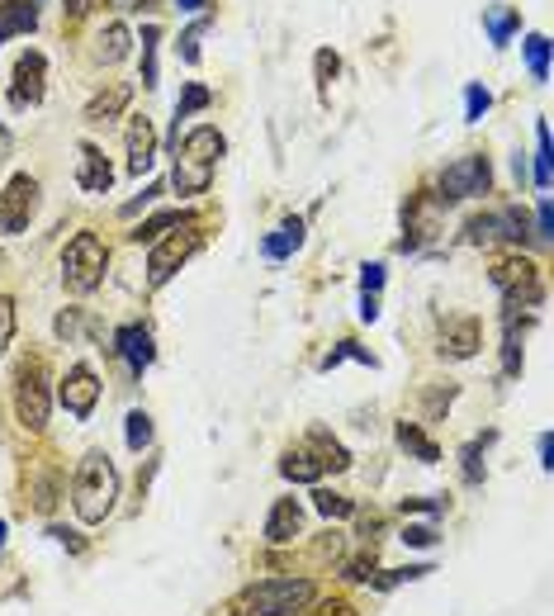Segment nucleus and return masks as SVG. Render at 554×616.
Instances as JSON below:
<instances>
[{
  "label": "nucleus",
  "instance_id": "obj_16",
  "mask_svg": "<svg viewBox=\"0 0 554 616\" xmlns=\"http://www.w3.org/2000/svg\"><path fill=\"white\" fill-rule=\"evenodd\" d=\"M128 171L133 176H147L152 171V162H157V128H152V119H128Z\"/></svg>",
  "mask_w": 554,
  "mask_h": 616
},
{
  "label": "nucleus",
  "instance_id": "obj_31",
  "mask_svg": "<svg viewBox=\"0 0 554 616\" xmlns=\"http://www.w3.org/2000/svg\"><path fill=\"white\" fill-rule=\"evenodd\" d=\"M493 441H498V432H483L460 451V474H465V484H483V446H493Z\"/></svg>",
  "mask_w": 554,
  "mask_h": 616
},
{
  "label": "nucleus",
  "instance_id": "obj_1",
  "mask_svg": "<svg viewBox=\"0 0 554 616\" xmlns=\"http://www.w3.org/2000/svg\"><path fill=\"white\" fill-rule=\"evenodd\" d=\"M223 152H228V138H223L214 124H199V128H190V133L180 138L176 143V171H171V190H176L180 200H190V195H204V190H209L214 166L223 162Z\"/></svg>",
  "mask_w": 554,
  "mask_h": 616
},
{
  "label": "nucleus",
  "instance_id": "obj_17",
  "mask_svg": "<svg viewBox=\"0 0 554 616\" xmlns=\"http://www.w3.org/2000/svg\"><path fill=\"white\" fill-rule=\"evenodd\" d=\"M128 100H133V86H128V81H109L105 91H95L86 100V114H81V119H86V124H114L128 109Z\"/></svg>",
  "mask_w": 554,
  "mask_h": 616
},
{
  "label": "nucleus",
  "instance_id": "obj_32",
  "mask_svg": "<svg viewBox=\"0 0 554 616\" xmlns=\"http://www.w3.org/2000/svg\"><path fill=\"white\" fill-rule=\"evenodd\" d=\"M465 242L469 247H493V242H502V218L498 214H474L465 223Z\"/></svg>",
  "mask_w": 554,
  "mask_h": 616
},
{
  "label": "nucleus",
  "instance_id": "obj_8",
  "mask_svg": "<svg viewBox=\"0 0 554 616\" xmlns=\"http://www.w3.org/2000/svg\"><path fill=\"white\" fill-rule=\"evenodd\" d=\"M15 413L29 432H43L48 427V413H53V394H48V370L43 361H24L15 380Z\"/></svg>",
  "mask_w": 554,
  "mask_h": 616
},
{
  "label": "nucleus",
  "instance_id": "obj_19",
  "mask_svg": "<svg viewBox=\"0 0 554 616\" xmlns=\"http://www.w3.org/2000/svg\"><path fill=\"white\" fill-rule=\"evenodd\" d=\"M38 29V0H0V48Z\"/></svg>",
  "mask_w": 554,
  "mask_h": 616
},
{
  "label": "nucleus",
  "instance_id": "obj_18",
  "mask_svg": "<svg viewBox=\"0 0 554 616\" xmlns=\"http://www.w3.org/2000/svg\"><path fill=\"white\" fill-rule=\"evenodd\" d=\"M76 185L86 190V195H105L109 185H114V166L105 162V152L95 143H81V166H76Z\"/></svg>",
  "mask_w": 554,
  "mask_h": 616
},
{
  "label": "nucleus",
  "instance_id": "obj_37",
  "mask_svg": "<svg viewBox=\"0 0 554 616\" xmlns=\"http://www.w3.org/2000/svg\"><path fill=\"white\" fill-rule=\"evenodd\" d=\"M209 24H214V19H209V15H199L195 24H190V29H185V34H180V43H176L180 62H190V67H195V62H199V38L209 34Z\"/></svg>",
  "mask_w": 554,
  "mask_h": 616
},
{
  "label": "nucleus",
  "instance_id": "obj_20",
  "mask_svg": "<svg viewBox=\"0 0 554 616\" xmlns=\"http://www.w3.org/2000/svg\"><path fill=\"white\" fill-rule=\"evenodd\" d=\"M280 474H285L289 484H322L327 465H322V455L313 446H294V451L280 455Z\"/></svg>",
  "mask_w": 554,
  "mask_h": 616
},
{
  "label": "nucleus",
  "instance_id": "obj_7",
  "mask_svg": "<svg viewBox=\"0 0 554 616\" xmlns=\"http://www.w3.org/2000/svg\"><path fill=\"white\" fill-rule=\"evenodd\" d=\"M199 247H204V233H199L195 223H185V233L176 228V233L157 237V242H152V256H147V285L161 290V285H166V280H171V275H176L180 266L199 252Z\"/></svg>",
  "mask_w": 554,
  "mask_h": 616
},
{
  "label": "nucleus",
  "instance_id": "obj_6",
  "mask_svg": "<svg viewBox=\"0 0 554 616\" xmlns=\"http://www.w3.org/2000/svg\"><path fill=\"white\" fill-rule=\"evenodd\" d=\"M493 290L502 294V308H540L545 304V280L540 271L526 261V256H512V261H498L493 266Z\"/></svg>",
  "mask_w": 554,
  "mask_h": 616
},
{
  "label": "nucleus",
  "instance_id": "obj_42",
  "mask_svg": "<svg viewBox=\"0 0 554 616\" xmlns=\"http://www.w3.org/2000/svg\"><path fill=\"white\" fill-rule=\"evenodd\" d=\"M398 541L408 545V550H431V545H436V526L431 522H408L403 531H398Z\"/></svg>",
  "mask_w": 554,
  "mask_h": 616
},
{
  "label": "nucleus",
  "instance_id": "obj_22",
  "mask_svg": "<svg viewBox=\"0 0 554 616\" xmlns=\"http://www.w3.org/2000/svg\"><path fill=\"white\" fill-rule=\"evenodd\" d=\"M128 48H133V29H128L124 19H114V24H105L100 38H95V62L114 67V62H124L128 57Z\"/></svg>",
  "mask_w": 554,
  "mask_h": 616
},
{
  "label": "nucleus",
  "instance_id": "obj_23",
  "mask_svg": "<svg viewBox=\"0 0 554 616\" xmlns=\"http://www.w3.org/2000/svg\"><path fill=\"white\" fill-rule=\"evenodd\" d=\"M185 223H195V214H190V209H161V214L143 218V223H138L128 237H133V242H157V237L176 233V228H185Z\"/></svg>",
  "mask_w": 554,
  "mask_h": 616
},
{
  "label": "nucleus",
  "instance_id": "obj_55",
  "mask_svg": "<svg viewBox=\"0 0 554 616\" xmlns=\"http://www.w3.org/2000/svg\"><path fill=\"white\" fill-rule=\"evenodd\" d=\"M10 147H15V138H10V128L0 124V162H5V157H10Z\"/></svg>",
  "mask_w": 554,
  "mask_h": 616
},
{
  "label": "nucleus",
  "instance_id": "obj_27",
  "mask_svg": "<svg viewBox=\"0 0 554 616\" xmlns=\"http://www.w3.org/2000/svg\"><path fill=\"white\" fill-rule=\"evenodd\" d=\"M308 446H313V451L322 455V465H327V470H332V474L351 470V451H346V446H341V441H337V436H332V432H322V427H313V432H308Z\"/></svg>",
  "mask_w": 554,
  "mask_h": 616
},
{
  "label": "nucleus",
  "instance_id": "obj_47",
  "mask_svg": "<svg viewBox=\"0 0 554 616\" xmlns=\"http://www.w3.org/2000/svg\"><path fill=\"white\" fill-rule=\"evenodd\" d=\"M34 489V508L38 512H53V503H57V484L53 479H38V484H29Z\"/></svg>",
  "mask_w": 554,
  "mask_h": 616
},
{
  "label": "nucleus",
  "instance_id": "obj_28",
  "mask_svg": "<svg viewBox=\"0 0 554 616\" xmlns=\"http://www.w3.org/2000/svg\"><path fill=\"white\" fill-rule=\"evenodd\" d=\"M152 436H157V427H152V413L147 408H133V413L124 417V441L133 455H143L147 446H152Z\"/></svg>",
  "mask_w": 554,
  "mask_h": 616
},
{
  "label": "nucleus",
  "instance_id": "obj_4",
  "mask_svg": "<svg viewBox=\"0 0 554 616\" xmlns=\"http://www.w3.org/2000/svg\"><path fill=\"white\" fill-rule=\"evenodd\" d=\"M313 598H318L313 579H294V574L256 579L247 593H242V602H247L256 616H294V612H304Z\"/></svg>",
  "mask_w": 554,
  "mask_h": 616
},
{
  "label": "nucleus",
  "instance_id": "obj_12",
  "mask_svg": "<svg viewBox=\"0 0 554 616\" xmlns=\"http://www.w3.org/2000/svg\"><path fill=\"white\" fill-rule=\"evenodd\" d=\"M114 356L128 365V375L133 380H143L152 361H157V346H152V327L147 323H124L114 332Z\"/></svg>",
  "mask_w": 554,
  "mask_h": 616
},
{
  "label": "nucleus",
  "instance_id": "obj_49",
  "mask_svg": "<svg viewBox=\"0 0 554 616\" xmlns=\"http://www.w3.org/2000/svg\"><path fill=\"white\" fill-rule=\"evenodd\" d=\"M161 190H166V185H161V181H152V185H143V195H138V200H128V204H124V209H119V214H124V218H133V214H138V209H147V204H152V200H157V195H161Z\"/></svg>",
  "mask_w": 554,
  "mask_h": 616
},
{
  "label": "nucleus",
  "instance_id": "obj_29",
  "mask_svg": "<svg viewBox=\"0 0 554 616\" xmlns=\"http://www.w3.org/2000/svg\"><path fill=\"white\" fill-rule=\"evenodd\" d=\"M498 218H502V242H512V247H526V242H531V214H526L521 204H502Z\"/></svg>",
  "mask_w": 554,
  "mask_h": 616
},
{
  "label": "nucleus",
  "instance_id": "obj_11",
  "mask_svg": "<svg viewBox=\"0 0 554 616\" xmlns=\"http://www.w3.org/2000/svg\"><path fill=\"white\" fill-rule=\"evenodd\" d=\"M43 81H48V57L38 48L19 53L15 72H10V109H34L43 100Z\"/></svg>",
  "mask_w": 554,
  "mask_h": 616
},
{
  "label": "nucleus",
  "instance_id": "obj_39",
  "mask_svg": "<svg viewBox=\"0 0 554 616\" xmlns=\"http://www.w3.org/2000/svg\"><path fill=\"white\" fill-rule=\"evenodd\" d=\"M313 72H318V95L327 100V91H332V81H337V72H341V57L332 53V48H322V53L313 57Z\"/></svg>",
  "mask_w": 554,
  "mask_h": 616
},
{
  "label": "nucleus",
  "instance_id": "obj_35",
  "mask_svg": "<svg viewBox=\"0 0 554 616\" xmlns=\"http://www.w3.org/2000/svg\"><path fill=\"white\" fill-rule=\"evenodd\" d=\"M157 48H161V29H157V24H143V86H147V91H157V86H161Z\"/></svg>",
  "mask_w": 554,
  "mask_h": 616
},
{
  "label": "nucleus",
  "instance_id": "obj_15",
  "mask_svg": "<svg viewBox=\"0 0 554 616\" xmlns=\"http://www.w3.org/2000/svg\"><path fill=\"white\" fill-rule=\"evenodd\" d=\"M526 327H536V313L502 308V375H521V337Z\"/></svg>",
  "mask_w": 554,
  "mask_h": 616
},
{
  "label": "nucleus",
  "instance_id": "obj_5",
  "mask_svg": "<svg viewBox=\"0 0 554 616\" xmlns=\"http://www.w3.org/2000/svg\"><path fill=\"white\" fill-rule=\"evenodd\" d=\"M436 190H441V195H431L436 204L479 200V195H488V190H493V166H488V157H483V152H469V157H460V162H450L446 171H441Z\"/></svg>",
  "mask_w": 554,
  "mask_h": 616
},
{
  "label": "nucleus",
  "instance_id": "obj_51",
  "mask_svg": "<svg viewBox=\"0 0 554 616\" xmlns=\"http://www.w3.org/2000/svg\"><path fill=\"white\" fill-rule=\"evenodd\" d=\"M57 337H67V342L81 337V308H67V313L57 318Z\"/></svg>",
  "mask_w": 554,
  "mask_h": 616
},
{
  "label": "nucleus",
  "instance_id": "obj_40",
  "mask_svg": "<svg viewBox=\"0 0 554 616\" xmlns=\"http://www.w3.org/2000/svg\"><path fill=\"white\" fill-rule=\"evenodd\" d=\"M536 138H540V147H536V190H550V124H545V119L536 124Z\"/></svg>",
  "mask_w": 554,
  "mask_h": 616
},
{
  "label": "nucleus",
  "instance_id": "obj_26",
  "mask_svg": "<svg viewBox=\"0 0 554 616\" xmlns=\"http://www.w3.org/2000/svg\"><path fill=\"white\" fill-rule=\"evenodd\" d=\"M483 29H488V38H493V48H507L512 34L521 29V15L512 10V5H488V10H483Z\"/></svg>",
  "mask_w": 554,
  "mask_h": 616
},
{
  "label": "nucleus",
  "instance_id": "obj_58",
  "mask_svg": "<svg viewBox=\"0 0 554 616\" xmlns=\"http://www.w3.org/2000/svg\"><path fill=\"white\" fill-rule=\"evenodd\" d=\"M233 616H256V612H251L247 602H237V607H233Z\"/></svg>",
  "mask_w": 554,
  "mask_h": 616
},
{
  "label": "nucleus",
  "instance_id": "obj_50",
  "mask_svg": "<svg viewBox=\"0 0 554 616\" xmlns=\"http://www.w3.org/2000/svg\"><path fill=\"white\" fill-rule=\"evenodd\" d=\"M48 536H53L57 545H67L72 555H81V550H86V541H81V531H67V526H48Z\"/></svg>",
  "mask_w": 554,
  "mask_h": 616
},
{
  "label": "nucleus",
  "instance_id": "obj_56",
  "mask_svg": "<svg viewBox=\"0 0 554 616\" xmlns=\"http://www.w3.org/2000/svg\"><path fill=\"white\" fill-rule=\"evenodd\" d=\"M109 5H114V10H124V15H133V10H143L147 0H109Z\"/></svg>",
  "mask_w": 554,
  "mask_h": 616
},
{
  "label": "nucleus",
  "instance_id": "obj_45",
  "mask_svg": "<svg viewBox=\"0 0 554 616\" xmlns=\"http://www.w3.org/2000/svg\"><path fill=\"white\" fill-rule=\"evenodd\" d=\"M384 261H365V266H360V294H379L384 290Z\"/></svg>",
  "mask_w": 554,
  "mask_h": 616
},
{
  "label": "nucleus",
  "instance_id": "obj_53",
  "mask_svg": "<svg viewBox=\"0 0 554 616\" xmlns=\"http://www.w3.org/2000/svg\"><path fill=\"white\" fill-rule=\"evenodd\" d=\"M536 455H540V470H554V436L550 432L536 436Z\"/></svg>",
  "mask_w": 554,
  "mask_h": 616
},
{
  "label": "nucleus",
  "instance_id": "obj_46",
  "mask_svg": "<svg viewBox=\"0 0 554 616\" xmlns=\"http://www.w3.org/2000/svg\"><path fill=\"white\" fill-rule=\"evenodd\" d=\"M554 233V214H550V195H540L536 204V242H550Z\"/></svg>",
  "mask_w": 554,
  "mask_h": 616
},
{
  "label": "nucleus",
  "instance_id": "obj_10",
  "mask_svg": "<svg viewBox=\"0 0 554 616\" xmlns=\"http://www.w3.org/2000/svg\"><path fill=\"white\" fill-rule=\"evenodd\" d=\"M57 403H62L76 422H86V417L95 413V403H100V375H95V365L76 361L72 370L62 375V384H57Z\"/></svg>",
  "mask_w": 554,
  "mask_h": 616
},
{
  "label": "nucleus",
  "instance_id": "obj_34",
  "mask_svg": "<svg viewBox=\"0 0 554 616\" xmlns=\"http://www.w3.org/2000/svg\"><path fill=\"white\" fill-rule=\"evenodd\" d=\"M427 574H431V564H403V569H384V574H375L370 588H375V593H394L398 583H417V579H427Z\"/></svg>",
  "mask_w": 554,
  "mask_h": 616
},
{
  "label": "nucleus",
  "instance_id": "obj_48",
  "mask_svg": "<svg viewBox=\"0 0 554 616\" xmlns=\"http://www.w3.org/2000/svg\"><path fill=\"white\" fill-rule=\"evenodd\" d=\"M308 616H360V612H356V607H351L346 598H322Z\"/></svg>",
  "mask_w": 554,
  "mask_h": 616
},
{
  "label": "nucleus",
  "instance_id": "obj_36",
  "mask_svg": "<svg viewBox=\"0 0 554 616\" xmlns=\"http://www.w3.org/2000/svg\"><path fill=\"white\" fill-rule=\"evenodd\" d=\"M526 67H531V76H536L540 86L550 81V38H545V34L526 38Z\"/></svg>",
  "mask_w": 554,
  "mask_h": 616
},
{
  "label": "nucleus",
  "instance_id": "obj_30",
  "mask_svg": "<svg viewBox=\"0 0 554 616\" xmlns=\"http://www.w3.org/2000/svg\"><path fill=\"white\" fill-rule=\"evenodd\" d=\"M313 508H318L327 522H346V517H356V503H351L346 493H332V489H322V484H313Z\"/></svg>",
  "mask_w": 554,
  "mask_h": 616
},
{
  "label": "nucleus",
  "instance_id": "obj_54",
  "mask_svg": "<svg viewBox=\"0 0 554 616\" xmlns=\"http://www.w3.org/2000/svg\"><path fill=\"white\" fill-rule=\"evenodd\" d=\"M360 323H379V294H360Z\"/></svg>",
  "mask_w": 554,
  "mask_h": 616
},
{
  "label": "nucleus",
  "instance_id": "obj_14",
  "mask_svg": "<svg viewBox=\"0 0 554 616\" xmlns=\"http://www.w3.org/2000/svg\"><path fill=\"white\" fill-rule=\"evenodd\" d=\"M479 346H483L479 318H455V323L441 327V346H436V351H441L446 361H469Z\"/></svg>",
  "mask_w": 554,
  "mask_h": 616
},
{
  "label": "nucleus",
  "instance_id": "obj_43",
  "mask_svg": "<svg viewBox=\"0 0 554 616\" xmlns=\"http://www.w3.org/2000/svg\"><path fill=\"white\" fill-rule=\"evenodd\" d=\"M446 508H450V498H403V503H398L403 517H412V512H417V517H446Z\"/></svg>",
  "mask_w": 554,
  "mask_h": 616
},
{
  "label": "nucleus",
  "instance_id": "obj_13",
  "mask_svg": "<svg viewBox=\"0 0 554 616\" xmlns=\"http://www.w3.org/2000/svg\"><path fill=\"white\" fill-rule=\"evenodd\" d=\"M266 545H294L304 536V508H299V498H275V508L266 517Z\"/></svg>",
  "mask_w": 554,
  "mask_h": 616
},
{
  "label": "nucleus",
  "instance_id": "obj_25",
  "mask_svg": "<svg viewBox=\"0 0 554 616\" xmlns=\"http://www.w3.org/2000/svg\"><path fill=\"white\" fill-rule=\"evenodd\" d=\"M214 105V91L209 86H199V81H190L185 91H180V100H176V119H171V147L180 143V124L190 119V114H199V109H209Z\"/></svg>",
  "mask_w": 554,
  "mask_h": 616
},
{
  "label": "nucleus",
  "instance_id": "obj_24",
  "mask_svg": "<svg viewBox=\"0 0 554 616\" xmlns=\"http://www.w3.org/2000/svg\"><path fill=\"white\" fill-rule=\"evenodd\" d=\"M394 436H398V446H403L412 460H422V465H436V460H441V446H436V441H431L417 422H408V417L394 427Z\"/></svg>",
  "mask_w": 554,
  "mask_h": 616
},
{
  "label": "nucleus",
  "instance_id": "obj_3",
  "mask_svg": "<svg viewBox=\"0 0 554 616\" xmlns=\"http://www.w3.org/2000/svg\"><path fill=\"white\" fill-rule=\"evenodd\" d=\"M105 271H109V247L95 233H76L62 247V285L72 294H95L105 285Z\"/></svg>",
  "mask_w": 554,
  "mask_h": 616
},
{
  "label": "nucleus",
  "instance_id": "obj_33",
  "mask_svg": "<svg viewBox=\"0 0 554 616\" xmlns=\"http://www.w3.org/2000/svg\"><path fill=\"white\" fill-rule=\"evenodd\" d=\"M341 361H360V365H370V370H379V356H370V351H365L360 342H337V346H332V351H327V356L318 361V370H337Z\"/></svg>",
  "mask_w": 554,
  "mask_h": 616
},
{
  "label": "nucleus",
  "instance_id": "obj_2",
  "mask_svg": "<svg viewBox=\"0 0 554 616\" xmlns=\"http://www.w3.org/2000/svg\"><path fill=\"white\" fill-rule=\"evenodd\" d=\"M72 508L86 526H100L119 508V470L105 451H86L72 474Z\"/></svg>",
  "mask_w": 554,
  "mask_h": 616
},
{
  "label": "nucleus",
  "instance_id": "obj_52",
  "mask_svg": "<svg viewBox=\"0 0 554 616\" xmlns=\"http://www.w3.org/2000/svg\"><path fill=\"white\" fill-rule=\"evenodd\" d=\"M95 5H105V0H62V15H67V19H86Z\"/></svg>",
  "mask_w": 554,
  "mask_h": 616
},
{
  "label": "nucleus",
  "instance_id": "obj_59",
  "mask_svg": "<svg viewBox=\"0 0 554 616\" xmlns=\"http://www.w3.org/2000/svg\"><path fill=\"white\" fill-rule=\"evenodd\" d=\"M5 536H10V522H5V517H0V545H5Z\"/></svg>",
  "mask_w": 554,
  "mask_h": 616
},
{
  "label": "nucleus",
  "instance_id": "obj_38",
  "mask_svg": "<svg viewBox=\"0 0 554 616\" xmlns=\"http://www.w3.org/2000/svg\"><path fill=\"white\" fill-rule=\"evenodd\" d=\"M375 574H379L375 550H365V555H356V560H346V564H341V579H346V583H370Z\"/></svg>",
  "mask_w": 554,
  "mask_h": 616
},
{
  "label": "nucleus",
  "instance_id": "obj_44",
  "mask_svg": "<svg viewBox=\"0 0 554 616\" xmlns=\"http://www.w3.org/2000/svg\"><path fill=\"white\" fill-rule=\"evenodd\" d=\"M10 342H15V299L0 294V356L10 351Z\"/></svg>",
  "mask_w": 554,
  "mask_h": 616
},
{
  "label": "nucleus",
  "instance_id": "obj_41",
  "mask_svg": "<svg viewBox=\"0 0 554 616\" xmlns=\"http://www.w3.org/2000/svg\"><path fill=\"white\" fill-rule=\"evenodd\" d=\"M493 109V95L483 91L479 81L474 86H465V124H483V114Z\"/></svg>",
  "mask_w": 554,
  "mask_h": 616
},
{
  "label": "nucleus",
  "instance_id": "obj_9",
  "mask_svg": "<svg viewBox=\"0 0 554 616\" xmlns=\"http://www.w3.org/2000/svg\"><path fill=\"white\" fill-rule=\"evenodd\" d=\"M38 214V176L15 171L5 190H0V237H19L29 233V223Z\"/></svg>",
  "mask_w": 554,
  "mask_h": 616
},
{
  "label": "nucleus",
  "instance_id": "obj_21",
  "mask_svg": "<svg viewBox=\"0 0 554 616\" xmlns=\"http://www.w3.org/2000/svg\"><path fill=\"white\" fill-rule=\"evenodd\" d=\"M299 247H304V218H285L275 233L261 237V256L266 261H289Z\"/></svg>",
  "mask_w": 554,
  "mask_h": 616
},
{
  "label": "nucleus",
  "instance_id": "obj_57",
  "mask_svg": "<svg viewBox=\"0 0 554 616\" xmlns=\"http://www.w3.org/2000/svg\"><path fill=\"white\" fill-rule=\"evenodd\" d=\"M204 5H209V0H176V10H185V15H199Z\"/></svg>",
  "mask_w": 554,
  "mask_h": 616
}]
</instances>
